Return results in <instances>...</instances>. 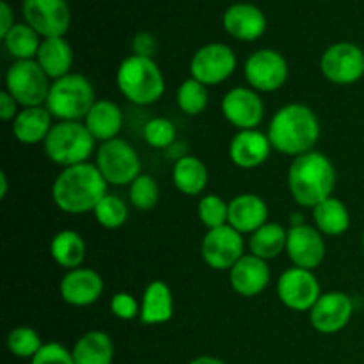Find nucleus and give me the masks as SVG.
Here are the masks:
<instances>
[{
    "instance_id": "f257e3e1",
    "label": "nucleus",
    "mask_w": 364,
    "mask_h": 364,
    "mask_svg": "<svg viewBox=\"0 0 364 364\" xmlns=\"http://www.w3.org/2000/svg\"><path fill=\"white\" fill-rule=\"evenodd\" d=\"M107 185L96 164H78L60 171L52 185V199L60 212L70 215L92 213L96 205L109 194Z\"/></svg>"
},
{
    "instance_id": "f03ea898",
    "label": "nucleus",
    "mask_w": 364,
    "mask_h": 364,
    "mask_svg": "<svg viewBox=\"0 0 364 364\" xmlns=\"http://www.w3.org/2000/svg\"><path fill=\"white\" fill-rule=\"evenodd\" d=\"M267 135L272 149L295 159L313 151L320 139V121L311 107L288 103L274 114Z\"/></svg>"
},
{
    "instance_id": "7ed1b4c3",
    "label": "nucleus",
    "mask_w": 364,
    "mask_h": 364,
    "mask_svg": "<svg viewBox=\"0 0 364 364\" xmlns=\"http://www.w3.org/2000/svg\"><path fill=\"white\" fill-rule=\"evenodd\" d=\"M336 185V169L327 155L320 151H309L295 156L288 169V188L302 208H315L333 196Z\"/></svg>"
},
{
    "instance_id": "20e7f679",
    "label": "nucleus",
    "mask_w": 364,
    "mask_h": 364,
    "mask_svg": "<svg viewBox=\"0 0 364 364\" xmlns=\"http://www.w3.org/2000/svg\"><path fill=\"white\" fill-rule=\"evenodd\" d=\"M116 84L121 95L134 105L148 107L166 92V78L159 64L149 57L128 55L116 71Z\"/></svg>"
},
{
    "instance_id": "39448f33",
    "label": "nucleus",
    "mask_w": 364,
    "mask_h": 364,
    "mask_svg": "<svg viewBox=\"0 0 364 364\" xmlns=\"http://www.w3.org/2000/svg\"><path fill=\"white\" fill-rule=\"evenodd\" d=\"M43 148L50 162L64 169L85 164L98 149L96 139L82 121H59L53 124Z\"/></svg>"
},
{
    "instance_id": "423d86ee",
    "label": "nucleus",
    "mask_w": 364,
    "mask_h": 364,
    "mask_svg": "<svg viewBox=\"0 0 364 364\" xmlns=\"http://www.w3.org/2000/svg\"><path fill=\"white\" fill-rule=\"evenodd\" d=\"M96 103L95 87L80 73H70L52 82L45 107L53 119L82 121Z\"/></svg>"
},
{
    "instance_id": "0eeeda50",
    "label": "nucleus",
    "mask_w": 364,
    "mask_h": 364,
    "mask_svg": "<svg viewBox=\"0 0 364 364\" xmlns=\"http://www.w3.org/2000/svg\"><path fill=\"white\" fill-rule=\"evenodd\" d=\"M96 167L105 181L114 187H130L141 176L142 162L137 149L124 139H112L100 144L96 149Z\"/></svg>"
},
{
    "instance_id": "6e6552de",
    "label": "nucleus",
    "mask_w": 364,
    "mask_h": 364,
    "mask_svg": "<svg viewBox=\"0 0 364 364\" xmlns=\"http://www.w3.org/2000/svg\"><path fill=\"white\" fill-rule=\"evenodd\" d=\"M48 75L41 70L36 59L14 60L6 73V91L13 96L21 109L43 107L48 98Z\"/></svg>"
},
{
    "instance_id": "1a4fd4ad",
    "label": "nucleus",
    "mask_w": 364,
    "mask_h": 364,
    "mask_svg": "<svg viewBox=\"0 0 364 364\" xmlns=\"http://www.w3.org/2000/svg\"><path fill=\"white\" fill-rule=\"evenodd\" d=\"M320 71L336 85H352L364 77V52L350 41L331 45L320 57Z\"/></svg>"
},
{
    "instance_id": "9d476101",
    "label": "nucleus",
    "mask_w": 364,
    "mask_h": 364,
    "mask_svg": "<svg viewBox=\"0 0 364 364\" xmlns=\"http://www.w3.org/2000/svg\"><path fill=\"white\" fill-rule=\"evenodd\" d=\"M288 60L277 50L262 48L252 52L244 64L249 87L258 92H276L288 80Z\"/></svg>"
},
{
    "instance_id": "9b49d317",
    "label": "nucleus",
    "mask_w": 364,
    "mask_h": 364,
    "mask_svg": "<svg viewBox=\"0 0 364 364\" xmlns=\"http://www.w3.org/2000/svg\"><path fill=\"white\" fill-rule=\"evenodd\" d=\"M237 55L224 43H208L201 46L191 59V77L203 85H219L237 70Z\"/></svg>"
},
{
    "instance_id": "f8f14e48",
    "label": "nucleus",
    "mask_w": 364,
    "mask_h": 364,
    "mask_svg": "<svg viewBox=\"0 0 364 364\" xmlns=\"http://www.w3.org/2000/svg\"><path fill=\"white\" fill-rule=\"evenodd\" d=\"M21 13L25 23L43 39L64 38L70 31L71 11L66 0H23Z\"/></svg>"
},
{
    "instance_id": "ddd939ff",
    "label": "nucleus",
    "mask_w": 364,
    "mask_h": 364,
    "mask_svg": "<svg viewBox=\"0 0 364 364\" xmlns=\"http://www.w3.org/2000/svg\"><path fill=\"white\" fill-rule=\"evenodd\" d=\"M276 291L281 304L299 313L311 311L322 295V288L313 270L299 269V267H291L281 274Z\"/></svg>"
},
{
    "instance_id": "4468645a",
    "label": "nucleus",
    "mask_w": 364,
    "mask_h": 364,
    "mask_svg": "<svg viewBox=\"0 0 364 364\" xmlns=\"http://www.w3.org/2000/svg\"><path fill=\"white\" fill-rule=\"evenodd\" d=\"M244 235L226 226L208 230L201 242L203 262L213 270H231L235 263L245 255Z\"/></svg>"
},
{
    "instance_id": "2eb2a0df",
    "label": "nucleus",
    "mask_w": 364,
    "mask_h": 364,
    "mask_svg": "<svg viewBox=\"0 0 364 364\" xmlns=\"http://www.w3.org/2000/svg\"><path fill=\"white\" fill-rule=\"evenodd\" d=\"M223 116L237 130H256L265 117V103L252 87H233L220 102Z\"/></svg>"
},
{
    "instance_id": "dca6fc26",
    "label": "nucleus",
    "mask_w": 364,
    "mask_h": 364,
    "mask_svg": "<svg viewBox=\"0 0 364 364\" xmlns=\"http://www.w3.org/2000/svg\"><path fill=\"white\" fill-rule=\"evenodd\" d=\"M327 245L323 235L308 224H294L288 230L287 255L294 267L315 270L326 259Z\"/></svg>"
},
{
    "instance_id": "f3484780",
    "label": "nucleus",
    "mask_w": 364,
    "mask_h": 364,
    "mask_svg": "<svg viewBox=\"0 0 364 364\" xmlns=\"http://www.w3.org/2000/svg\"><path fill=\"white\" fill-rule=\"evenodd\" d=\"M352 315L354 302L345 291H327L309 311V322L316 333L336 334L348 326Z\"/></svg>"
},
{
    "instance_id": "a211bd4d",
    "label": "nucleus",
    "mask_w": 364,
    "mask_h": 364,
    "mask_svg": "<svg viewBox=\"0 0 364 364\" xmlns=\"http://www.w3.org/2000/svg\"><path fill=\"white\" fill-rule=\"evenodd\" d=\"M103 288H105L103 277L96 270L84 269V267L68 270L59 284L63 301L73 308H87L95 304L103 295Z\"/></svg>"
},
{
    "instance_id": "6ab92c4d",
    "label": "nucleus",
    "mask_w": 364,
    "mask_h": 364,
    "mask_svg": "<svg viewBox=\"0 0 364 364\" xmlns=\"http://www.w3.org/2000/svg\"><path fill=\"white\" fill-rule=\"evenodd\" d=\"M272 144L269 135L256 130H238L228 148L231 162L240 169H256L269 160Z\"/></svg>"
},
{
    "instance_id": "aec40b11",
    "label": "nucleus",
    "mask_w": 364,
    "mask_h": 364,
    "mask_svg": "<svg viewBox=\"0 0 364 364\" xmlns=\"http://www.w3.org/2000/svg\"><path fill=\"white\" fill-rule=\"evenodd\" d=\"M270 283L269 262L255 255H244L230 270V284L242 297H256L263 294Z\"/></svg>"
},
{
    "instance_id": "412c9836",
    "label": "nucleus",
    "mask_w": 364,
    "mask_h": 364,
    "mask_svg": "<svg viewBox=\"0 0 364 364\" xmlns=\"http://www.w3.org/2000/svg\"><path fill=\"white\" fill-rule=\"evenodd\" d=\"M223 27L238 41H256L267 31V18L258 6L249 2L233 4L223 16Z\"/></svg>"
},
{
    "instance_id": "4be33fe9",
    "label": "nucleus",
    "mask_w": 364,
    "mask_h": 364,
    "mask_svg": "<svg viewBox=\"0 0 364 364\" xmlns=\"http://www.w3.org/2000/svg\"><path fill=\"white\" fill-rule=\"evenodd\" d=\"M269 223V205L258 194L235 196L230 201L228 224L242 235H252L256 230Z\"/></svg>"
},
{
    "instance_id": "5701e85b",
    "label": "nucleus",
    "mask_w": 364,
    "mask_h": 364,
    "mask_svg": "<svg viewBox=\"0 0 364 364\" xmlns=\"http://www.w3.org/2000/svg\"><path fill=\"white\" fill-rule=\"evenodd\" d=\"M174 299L166 281L155 279L144 288L141 299V320L144 326H160L173 318Z\"/></svg>"
},
{
    "instance_id": "b1692460",
    "label": "nucleus",
    "mask_w": 364,
    "mask_h": 364,
    "mask_svg": "<svg viewBox=\"0 0 364 364\" xmlns=\"http://www.w3.org/2000/svg\"><path fill=\"white\" fill-rule=\"evenodd\" d=\"M52 114L45 105L21 109L13 121V135L21 144H41L52 130Z\"/></svg>"
},
{
    "instance_id": "393cba45",
    "label": "nucleus",
    "mask_w": 364,
    "mask_h": 364,
    "mask_svg": "<svg viewBox=\"0 0 364 364\" xmlns=\"http://www.w3.org/2000/svg\"><path fill=\"white\" fill-rule=\"evenodd\" d=\"M84 124L96 142L112 141L123 128V110L112 100H96L85 116Z\"/></svg>"
},
{
    "instance_id": "a878e982",
    "label": "nucleus",
    "mask_w": 364,
    "mask_h": 364,
    "mask_svg": "<svg viewBox=\"0 0 364 364\" xmlns=\"http://www.w3.org/2000/svg\"><path fill=\"white\" fill-rule=\"evenodd\" d=\"M36 63L48 75L50 80H59L71 73L73 48L66 38H46L41 41Z\"/></svg>"
},
{
    "instance_id": "bb28decb",
    "label": "nucleus",
    "mask_w": 364,
    "mask_h": 364,
    "mask_svg": "<svg viewBox=\"0 0 364 364\" xmlns=\"http://www.w3.org/2000/svg\"><path fill=\"white\" fill-rule=\"evenodd\" d=\"M173 183L185 196L203 194L208 185V169L205 162L194 155L176 159L173 166Z\"/></svg>"
},
{
    "instance_id": "cd10ccee",
    "label": "nucleus",
    "mask_w": 364,
    "mask_h": 364,
    "mask_svg": "<svg viewBox=\"0 0 364 364\" xmlns=\"http://www.w3.org/2000/svg\"><path fill=\"white\" fill-rule=\"evenodd\" d=\"M71 354L75 364H112V338L103 331H89L78 338Z\"/></svg>"
},
{
    "instance_id": "c85d7f7f",
    "label": "nucleus",
    "mask_w": 364,
    "mask_h": 364,
    "mask_svg": "<svg viewBox=\"0 0 364 364\" xmlns=\"http://www.w3.org/2000/svg\"><path fill=\"white\" fill-rule=\"evenodd\" d=\"M85 252H87L85 240L73 230L59 231L50 242L52 259L63 269H80L85 259Z\"/></svg>"
},
{
    "instance_id": "c756f323",
    "label": "nucleus",
    "mask_w": 364,
    "mask_h": 364,
    "mask_svg": "<svg viewBox=\"0 0 364 364\" xmlns=\"http://www.w3.org/2000/svg\"><path fill=\"white\" fill-rule=\"evenodd\" d=\"M313 220L316 230L326 237H340L350 228L348 208L343 201L333 196L313 208Z\"/></svg>"
},
{
    "instance_id": "7c9ffc66",
    "label": "nucleus",
    "mask_w": 364,
    "mask_h": 364,
    "mask_svg": "<svg viewBox=\"0 0 364 364\" xmlns=\"http://www.w3.org/2000/svg\"><path fill=\"white\" fill-rule=\"evenodd\" d=\"M287 240L288 230H284L283 224L269 220L249 237V251L251 255L270 262L287 251Z\"/></svg>"
},
{
    "instance_id": "2f4dec72",
    "label": "nucleus",
    "mask_w": 364,
    "mask_h": 364,
    "mask_svg": "<svg viewBox=\"0 0 364 364\" xmlns=\"http://www.w3.org/2000/svg\"><path fill=\"white\" fill-rule=\"evenodd\" d=\"M7 53L14 57V60L36 59L38 50L41 46V36L27 23H14V27L2 38Z\"/></svg>"
},
{
    "instance_id": "473e14b6",
    "label": "nucleus",
    "mask_w": 364,
    "mask_h": 364,
    "mask_svg": "<svg viewBox=\"0 0 364 364\" xmlns=\"http://www.w3.org/2000/svg\"><path fill=\"white\" fill-rule=\"evenodd\" d=\"M176 103L187 116H199L208 107V87L196 78H187L178 87Z\"/></svg>"
},
{
    "instance_id": "72a5a7b5",
    "label": "nucleus",
    "mask_w": 364,
    "mask_h": 364,
    "mask_svg": "<svg viewBox=\"0 0 364 364\" xmlns=\"http://www.w3.org/2000/svg\"><path fill=\"white\" fill-rule=\"evenodd\" d=\"M92 215H95L96 223L105 228V230H119L128 220V205L119 196L107 194L96 205Z\"/></svg>"
},
{
    "instance_id": "f704fd0d",
    "label": "nucleus",
    "mask_w": 364,
    "mask_h": 364,
    "mask_svg": "<svg viewBox=\"0 0 364 364\" xmlns=\"http://www.w3.org/2000/svg\"><path fill=\"white\" fill-rule=\"evenodd\" d=\"M128 199L139 212H149L155 208L160 199V188L155 178L144 173L135 178L134 183L128 187Z\"/></svg>"
},
{
    "instance_id": "c9c22d12",
    "label": "nucleus",
    "mask_w": 364,
    "mask_h": 364,
    "mask_svg": "<svg viewBox=\"0 0 364 364\" xmlns=\"http://www.w3.org/2000/svg\"><path fill=\"white\" fill-rule=\"evenodd\" d=\"M43 340L32 327L20 326L14 327L7 334V348L14 358L20 359H32L43 347Z\"/></svg>"
},
{
    "instance_id": "e433bc0d",
    "label": "nucleus",
    "mask_w": 364,
    "mask_h": 364,
    "mask_svg": "<svg viewBox=\"0 0 364 364\" xmlns=\"http://www.w3.org/2000/svg\"><path fill=\"white\" fill-rule=\"evenodd\" d=\"M228 213H230V203L224 201L217 194H206L198 203V217L206 230L226 226Z\"/></svg>"
},
{
    "instance_id": "4c0bfd02",
    "label": "nucleus",
    "mask_w": 364,
    "mask_h": 364,
    "mask_svg": "<svg viewBox=\"0 0 364 364\" xmlns=\"http://www.w3.org/2000/svg\"><path fill=\"white\" fill-rule=\"evenodd\" d=\"M146 144L155 149H169L176 142V127L167 117H153L142 128Z\"/></svg>"
},
{
    "instance_id": "58836bf2",
    "label": "nucleus",
    "mask_w": 364,
    "mask_h": 364,
    "mask_svg": "<svg viewBox=\"0 0 364 364\" xmlns=\"http://www.w3.org/2000/svg\"><path fill=\"white\" fill-rule=\"evenodd\" d=\"M110 311L119 320H134L141 315V302L128 291H117L110 299Z\"/></svg>"
},
{
    "instance_id": "ea45409f",
    "label": "nucleus",
    "mask_w": 364,
    "mask_h": 364,
    "mask_svg": "<svg viewBox=\"0 0 364 364\" xmlns=\"http://www.w3.org/2000/svg\"><path fill=\"white\" fill-rule=\"evenodd\" d=\"M31 364H75L73 354L64 345L50 341L31 359Z\"/></svg>"
},
{
    "instance_id": "a19ab883",
    "label": "nucleus",
    "mask_w": 364,
    "mask_h": 364,
    "mask_svg": "<svg viewBox=\"0 0 364 364\" xmlns=\"http://www.w3.org/2000/svg\"><path fill=\"white\" fill-rule=\"evenodd\" d=\"M132 50H134V55L153 59V55L156 52L155 36H151L149 32H139V34H135L134 41H132Z\"/></svg>"
},
{
    "instance_id": "79ce46f5",
    "label": "nucleus",
    "mask_w": 364,
    "mask_h": 364,
    "mask_svg": "<svg viewBox=\"0 0 364 364\" xmlns=\"http://www.w3.org/2000/svg\"><path fill=\"white\" fill-rule=\"evenodd\" d=\"M18 107L20 105H18L16 100L4 89V91L0 92V117H2L4 121H14V117L20 112Z\"/></svg>"
},
{
    "instance_id": "37998d69",
    "label": "nucleus",
    "mask_w": 364,
    "mask_h": 364,
    "mask_svg": "<svg viewBox=\"0 0 364 364\" xmlns=\"http://www.w3.org/2000/svg\"><path fill=\"white\" fill-rule=\"evenodd\" d=\"M14 27V14L6 0L0 2V38L7 34Z\"/></svg>"
},
{
    "instance_id": "c03bdc74",
    "label": "nucleus",
    "mask_w": 364,
    "mask_h": 364,
    "mask_svg": "<svg viewBox=\"0 0 364 364\" xmlns=\"http://www.w3.org/2000/svg\"><path fill=\"white\" fill-rule=\"evenodd\" d=\"M188 364H226V363L219 358H213V355H199V358L192 359Z\"/></svg>"
},
{
    "instance_id": "a18cd8bd",
    "label": "nucleus",
    "mask_w": 364,
    "mask_h": 364,
    "mask_svg": "<svg viewBox=\"0 0 364 364\" xmlns=\"http://www.w3.org/2000/svg\"><path fill=\"white\" fill-rule=\"evenodd\" d=\"M7 188H9L7 174H6V171H0V199L7 198Z\"/></svg>"
},
{
    "instance_id": "49530a36",
    "label": "nucleus",
    "mask_w": 364,
    "mask_h": 364,
    "mask_svg": "<svg viewBox=\"0 0 364 364\" xmlns=\"http://www.w3.org/2000/svg\"><path fill=\"white\" fill-rule=\"evenodd\" d=\"M363 249H364V231H363Z\"/></svg>"
}]
</instances>
